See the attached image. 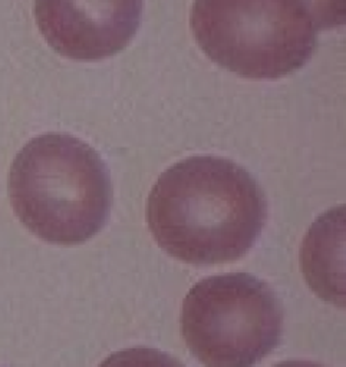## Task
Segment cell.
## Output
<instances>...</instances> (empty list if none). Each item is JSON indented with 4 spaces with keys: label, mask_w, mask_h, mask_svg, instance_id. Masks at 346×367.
<instances>
[{
    "label": "cell",
    "mask_w": 346,
    "mask_h": 367,
    "mask_svg": "<svg viewBox=\"0 0 346 367\" xmlns=\"http://www.w3.org/2000/svg\"><path fill=\"white\" fill-rule=\"evenodd\" d=\"M282 331L276 293L246 272L201 280L183 303L184 342L206 366H253L277 347Z\"/></svg>",
    "instance_id": "cell-4"
},
{
    "label": "cell",
    "mask_w": 346,
    "mask_h": 367,
    "mask_svg": "<svg viewBox=\"0 0 346 367\" xmlns=\"http://www.w3.org/2000/svg\"><path fill=\"white\" fill-rule=\"evenodd\" d=\"M10 205L27 231L48 244L79 246L104 228L112 207L108 168L76 136H35L10 165Z\"/></svg>",
    "instance_id": "cell-2"
},
{
    "label": "cell",
    "mask_w": 346,
    "mask_h": 367,
    "mask_svg": "<svg viewBox=\"0 0 346 367\" xmlns=\"http://www.w3.org/2000/svg\"><path fill=\"white\" fill-rule=\"evenodd\" d=\"M142 0H35V17L48 45L73 60L117 55L135 36Z\"/></svg>",
    "instance_id": "cell-5"
},
{
    "label": "cell",
    "mask_w": 346,
    "mask_h": 367,
    "mask_svg": "<svg viewBox=\"0 0 346 367\" xmlns=\"http://www.w3.org/2000/svg\"><path fill=\"white\" fill-rule=\"evenodd\" d=\"M318 29H330L345 23V0H299Z\"/></svg>",
    "instance_id": "cell-6"
},
{
    "label": "cell",
    "mask_w": 346,
    "mask_h": 367,
    "mask_svg": "<svg viewBox=\"0 0 346 367\" xmlns=\"http://www.w3.org/2000/svg\"><path fill=\"white\" fill-rule=\"evenodd\" d=\"M190 22L203 52L247 79L296 72L316 48L318 27L299 0H195Z\"/></svg>",
    "instance_id": "cell-3"
},
{
    "label": "cell",
    "mask_w": 346,
    "mask_h": 367,
    "mask_svg": "<svg viewBox=\"0 0 346 367\" xmlns=\"http://www.w3.org/2000/svg\"><path fill=\"white\" fill-rule=\"evenodd\" d=\"M265 192L233 161L191 157L164 171L147 202L157 244L180 261L216 265L242 258L262 234Z\"/></svg>",
    "instance_id": "cell-1"
}]
</instances>
